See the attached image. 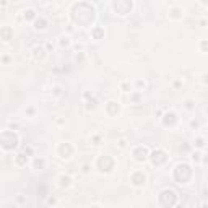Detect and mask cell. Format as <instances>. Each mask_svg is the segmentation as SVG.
Returning a JSON list of instances; mask_svg holds the SVG:
<instances>
[{"label": "cell", "mask_w": 208, "mask_h": 208, "mask_svg": "<svg viewBox=\"0 0 208 208\" xmlns=\"http://www.w3.org/2000/svg\"><path fill=\"white\" fill-rule=\"evenodd\" d=\"M34 166H36V167H42V166H44V161H42V159H41V161H39V159H36Z\"/></svg>", "instance_id": "15"}, {"label": "cell", "mask_w": 208, "mask_h": 208, "mask_svg": "<svg viewBox=\"0 0 208 208\" xmlns=\"http://www.w3.org/2000/svg\"><path fill=\"white\" fill-rule=\"evenodd\" d=\"M132 182L135 184V186L143 184V182H145V174H143V172H135V174L132 176Z\"/></svg>", "instance_id": "6"}, {"label": "cell", "mask_w": 208, "mask_h": 208, "mask_svg": "<svg viewBox=\"0 0 208 208\" xmlns=\"http://www.w3.org/2000/svg\"><path fill=\"white\" fill-rule=\"evenodd\" d=\"M0 36H2V39H4V41H8V39L11 38V29L8 26L2 28V29H0Z\"/></svg>", "instance_id": "7"}, {"label": "cell", "mask_w": 208, "mask_h": 208, "mask_svg": "<svg viewBox=\"0 0 208 208\" xmlns=\"http://www.w3.org/2000/svg\"><path fill=\"white\" fill-rule=\"evenodd\" d=\"M59 153H60L62 158H68V156L72 155V146H70L68 143H65V145L62 143L60 148H59Z\"/></svg>", "instance_id": "4"}, {"label": "cell", "mask_w": 208, "mask_h": 208, "mask_svg": "<svg viewBox=\"0 0 208 208\" xmlns=\"http://www.w3.org/2000/svg\"><path fill=\"white\" fill-rule=\"evenodd\" d=\"M44 25H46L44 20H38V21H36V28H38V29H42V28H46Z\"/></svg>", "instance_id": "13"}, {"label": "cell", "mask_w": 208, "mask_h": 208, "mask_svg": "<svg viewBox=\"0 0 208 208\" xmlns=\"http://www.w3.org/2000/svg\"><path fill=\"white\" fill-rule=\"evenodd\" d=\"M33 16H34V13H33V11H31V10H28L26 13H25V18H28V20H31V18H33Z\"/></svg>", "instance_id": "14"}, {"label": "cell", "mask_w": 208, "mask_h": 208, "mask_svg": "<svg viewBox=\"0 0 208 208\" xmlns=\"http://www.w3.org/2000/svg\"><path fill=\"white\" fill-rule=\"evenodd\" d=\"M166 117H167V119L164 120V124H166V125H174V122H176V114L171 112V114H167Z\"/></svg>", "instance_id": "9"}, {"label": "cell", "mask_w": 208, "mask_h": 208, "mask_svg": "<svg viewBox=\"0 0 208 208\" xmlns=\"http://www.w3.org/2000/svg\"><path fill=\"white\" fill-rule=\"evenodd\" d=\"M101 34H102V31H101V29H95V38H96V39L101 38Z\"/></svg>", "instance_id": "16"}, {"label": "cell", "mask_w": 208, "mask_h": 208, "mask_svg": "<svg viewBox=\"0 0 208 208\" xmlns=\"http://www.w3.org/2000/svg\"><path fill=\"white\" fill-rule=\"evenodd\" d=\"M202 2H203V4H207V0H202Z\"/></svg>", "instance_id": "18"}, {"label": "cell", "mask_w": 208, "mask_h": 208, "mask_svg": "<svg viewBox=\"0 0 208 208\" xmlns=\"http://www.w3.org/2000/svg\"><path fill=\"white\" fill-rule=\"evenodd\" d=\"M60 186L62 187H68V186H70V177H68V176H62V177H60Z\"/></svg>", "instance_id": "10"}, {"label": "cell", "mask_w": 208, "mask_h": 208, "mask_svg": "<svg viewBox=\"0 0 208 208\" xmlns=\"http://www.w3.org/2000/svg\"><path fill=\"white\" fill-rule=\"evenodd\" d=\"M62 46H68V39H67V38L62 39Z\"/></svg>", "instance_id": "17"}, {"label": "cell", "mask_w": 208, "mask_h": 208, "mask_svg": "<svg viewBox=\"0 0 208 208\" xmlns=\"http://www.w3.org/2000/svg\"><path fill=\"white\" fill-rule=\"evenodd\" d=\"M107 111H109L111 114L119 112V104L117 102H109V104H107Z\"/></svg>", "instance_id": "8"}, {"label": "cell", "mask_w": 208, "mask_h": 208, "mask_svg": "<svg viewBox=\"0 0 208 208\" xmlns=\"http://www.w3.org/2000/svg\"><path fill=\"white\" fill-rule=\"evenodd\" d=\"M98 167L102 171V172H109V171L114 167L112 158H109V156H104V158H101V159L98 161Z\"/></svg>", "instance_id": "2"}, {"label": "cell", "mask_w": 208, "mask_h": 208, "mask_svg": "<svg viewBox=\"0 0 208 208\" xmlns=\"http://www.w3.org/2000/svg\"><path fill=\"white\" fill-rule=\"evenodd\" d=\"M34 55H36V59H42V57H44V49H41V47H36V49H34Z\"/></svg>", "instance_id": "11"}, {"label": "cell", "mask_w": 208, "mask_h": 208, "mask_svg": "<svg viewBox=\"0 0 208 208\" xmlns=\"http://www.w3.org/2000/svg\"><path fill=\"white\" fill-rule=\"evenodd\" d=\"M133 156H135L137 161H145V159H146V148H141V146L137 148Z\"/></svg>", "instance_id": "5"}, {"label": "cell", "mask_w": 208, "mask_h": 208, "mask_svg": "<svg viewBox=\"0 0 208 208\" xmlns=\"http://www.w3.org/2000/svg\"><path fill=\"white\" fill-rule=\"evenodd\" d=\"M0 141H2V146L7 148V150H13V148L18 145V138H16V135L13 132H5L2 133V137H0Z\"/></svg>", "instance_id": "1"}, {"label": "cell", "mask_w": 208, "mask_h": 208, "mask_svg": "<svg viewBox=\"0 0 208 208\" xmlns=\"http://www.w3.org/2000/svg\"><path fill=\"white\" fill-rule=\"evenodd\" d=\"M151 161H153V164H161L166 161V156H164L163 151H155L151 156Z\"/></svg>", "instance_id": "3"}, {"label": "cell", "mask_w": 208, "mask_h": 208, "mask_svg": "<svg viewBox=\"0 0 208 208\" xmlns=\"http://www.w3.org/2000/svg\"><path fill=\"white\" fill-rule=\"evenodd\" d=\"M16 163H18V164H26V158H25V155H18Z\"/></svg>", "instance_id": "12"}]
</instances>
